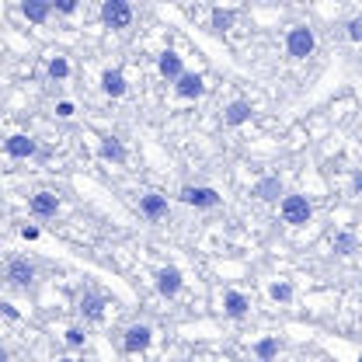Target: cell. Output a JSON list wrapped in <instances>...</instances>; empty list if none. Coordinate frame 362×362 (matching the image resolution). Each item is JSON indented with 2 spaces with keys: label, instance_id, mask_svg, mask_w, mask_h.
I'll use <instances>...</instances> for the list:
<instances>
[{
  "label": "cell",
  "instance_id": "obj_1",
  "mask_svg": "<svg viewBox=\"0 0 362 362\" xmlns=\"http://www.w3.org/2000/svg\"><path fill=\"white\" fill-rule=\"evenodd\" d=\"M313 49H317L313 28L293 25V28L286 32V53H289V60H306V56H313Z\"/></svg>",
  "mask_w": 362,
  "mask_h": 362
},
{
  "label": "cell",
  "instance_id": "obj_2",
  "mask_svg": "<svg viewBox=\"0 0 362 362\" xmlns=\"http://www.w3.org/2000/svg\"><path fill=\"white\" fill-rule=\"evenodd\" d=\"M279 216H282V223H289V227H306L310 216H313V206H310L306 195H282Z\"/></svg>",
  "mask_w": 362,
  "mask_h": 362
},
{
  "label": "cell",
  "instance_id": "obj_3",
  "mask_svg": "<svg viewBox=\"0 0 362 362\" xmlns=\"http://www.w3.org/2000/svg\"><path fill=\"white\" fill-rule=\"evenodd\" d=\"M35 275H39V268H35V261H28L25 254H15V258L4 261V279H8L11 286H18V289H28V286L35 282Z\"/></svg>",
  "mask_w": 362,
  "mask_h": 362
},
{
  "label": "cell",
  "instance_id": "obj_4",
  "mask_svg": "<svg viewBox=\"0 0 362 362\" xmlns=\"http://www.w3.org/2000/svg\"><path fill=\"white\" fill-rule=\"evenodd\" d=\"M178 199L185 206H195V209H216L223 202V195L216 188H209V185H181L178 188Z\"/></svg>",
  "mask_w": 362,
  "mask_h": 362
},
{
  "label": "cell",
  "instance_id": "obj_5",
  "mask_svg": "<svg viewBox=\"0 0 362 362\" xmlns=\"http://www.w3.org/2000/svg\"><path fill=\"white\" fill-rule=\"evenodd\" d=\"M154 345V327L150 324H129L122 331V352L126 355H140Z\"/></svg>",
  "mask_w": 362,
  "mask_h": 362
},
{
  "label": "cell",
  "instance_id": "obj_6",
  "mask_svg": "<svg viewBox=\"0 0 362 362\" xmlns=\"http://www.w3.org/2000/svg\"><path fill=\"white\" fill-rule=\"evenodd\" d=\"M101 22L115 32H126L133 25V8L126 4V0H105L101 4Z\"/></svg>",
  "mask_w": 362,
  "mask_h": 362
},
{
  "label": "cell",
  "instance_id": "obj_7",
  "mask_svg": "<svg viewBox=\"0 0 362 362\" xmlns=\"http://www.w3.org/2000/svg\"><path fill=\"white\" fill-rule=\"evenodd\" d=\"M154 286H157V293H161L164 299H174V296L181 293V286H185V275H181V268L167 265V268H157V272H154Z\"/></svg>",
  "mask_w": 362,
  "mask_h": 362
},
{
  "label": "cell",
  "instance_id": "obj_8",
  "mask_svg": "<svg viewBox=\"0 0 362 362\" xmlns=\"http://www.w3.org/2000/svg\"><path fill=\"white\" fill-rule=\"evenodd\" d=\"M4 154L15 157V161H28V157L39 154V143H35V136H28V133H11V136L4 140Z\"/></svg>",
  "mask_w": 362,
  "mask_h": 362
},
{
  "label": "cell",
  "instance_id": "obj_9",
  "mask_svg": "<svg viewBox=\"0 0 362 362\" xmlns=\"http://www.w3.org/2000/svg\"><path fill=\"white\" fill-rule=\"evenodd\" d=\"M28 213H32L35 220H53V216L60 213V195H56V192H35L32 202H28Z\"/></svg>",
  "mask_w": 362,
  "mask_h": 362
},
{
  "label": "cell",
  "instance_id": "obj_10",
  "mask_svg": "<svg viewBox=\"0 0 362 362\" xmlns=\"http://www.w3.org/2000/svg\"><path fill=\"white\" fill-rule=\"evenodd\" d=\"M167 195H161V192H147V195H140V213H143V220H150V223H161L164 216H167Z\"/></svg>",
  "mask_w": 362,
  "mask_h": 362
},
{
  "label": "cell",
  "instance_id": "obj_11",
  "mask_svg": "<svg viewBox=\"0 0 362 362\" xmlns=\"http://www.w3.org/2000/svg\"><path fill=\"white\" fill-rule=\"evenodd\" d=\"M157 70H161V77H164L167 84H174V81L185 74V60H181L174 49H164V53L157 56Z\"/></svg>",
  "mask_w": 362,
  "mask_h": 362
},
{
  "label": "cell",
  "instance_id": "obj_12",
  "mask_svg": "<svg viewBox=\"0 0 362 362\" xmlns=\"http://www.w3.org/2000/svg\"><path fill=\"white\" fill-rule=\"evenodd\" d=\"M174 94H178V98H202V94H206V77L185 70V74L174 81Z\"/></svg>",
  "mask_w": 362,
  "mask_h": 362
},
{
  "label": "cell",
  "instance_id": "obj_13",
  "mask_svg": "<svg viewBox=\"0 0 362 362\" xmlns=\"http://www.w3.org/2000/svg\"><path fill=\"white\" fill-rule=\"evenodd\" d=\"M244 122H251V101L237 98V101H230V105L223 108V126H227V129H237V126H244Z\"/></svg>",
  "mask_w": 362,
  "mask_h": 362
},
{
  "label": "cell",
  "instance_id": "obj_14",
  "mask_svg": "<svg viewBox=\"0 0 362 362\" xmlns=\"http://www.w3.org/2000/svg\"><path fill=\"white\" fill-rule=\"evenodd\" d=\"M101 91H105L108 98H122V94L129 91V84H126V74H122L119 67H108V70L101 74Z\"/></svg>",
  "mask_w": 362,
  "mask_h": 362
},
{
  "label": "cell",
  "instance_id": "obj_15",
  "mask_svg": "<svg viewBox=\"0 0 362 362\" xmlns=\"http://www.w3.org/2000/svg\"><path fill=\"white\" fill-rule=\"evenodd\" d=\"M22 15L32 25H46L49 15H53V4H49V0H22Z\"/></svg>",
  "mask_w": 362,
  "mask_h": 362
},
{
  "label": "cell",
  "instance_id": "obj_16",
  "mask_svg": "<svg viewBox=\"0 0 362 362\" xmlns=\"http://www.w3.org/2000/svg\"><path fill=\"white\" fill-rule=\"evenodd\" d=\"M223 310H227V317H233V320H240V317H247V310H251V299H247L244 293H237V289H230V293L223 296Z\"/></svg>",
  "mask_w": 362,
  "mask_h": 362
},
{
  "label": "cell",
  "instance_id": "obj_17",
  "mask_svg": "<svg viewBox=\"0 0 362 362\" xmlns=\"http://www.w3.org/2000/svg\"><path fill=\"white\" fill-rule=\"evenodd\" d=\"M254 195H258L261 202H279V195H282V181H279V174H268V178L254 181Z\"/></svg>",
  "mask_w": 362,
  "mask_h": 362
},
{
  "label": "cell",
  "instance_id": "obj_18",
  "mask_svg": "<svg viewBox=\"0 0 362 362\" xmlns=\"http://www.w3.org/2000/svg\"><path fill=\"white\" fill-rule=\"evenodd\" d=\"M279 348H282V341H279L275 334L258 338V341H254V362H275V359H279Z\"/></svg>",
  "mask_w": 362,
  "mask_h": 362
},
{
  "label": "cell",
  "instance_id": "obj_19",
  "mask_svg": "<svg viewBox=\"0 0 362 362\" xmlns=\"http://www.w3.org/2000/svg\"><path fill=\"white\" fill-rule=\"evenodd\" d=\"M98 154H101L105 161H112V164H126V157H129L119 136H105V140H101V147H98Z\"/></svg>",
  "mask_w": 362,
  "mask_h": 362
},
{
  "label": "cell",
  "instance_id": "obj_20",
  "mask_svg": "<svg viewBox=\"0 0 362 362\" xmlns=\"http://www.w3.org/2000/svg\"><path fill=\"white\" fill-rule=\"evenodd\" d=\"M233 22H237V11H233V8H213V15H209V28L220 32V35L230 32Z\"/></svg>",
  "mask_w": 362,
  "mask_h": 362
},
{
  "label": "cell",
  "instance_id": "obj_21",
  "mask_svg": "<svg viewBox=\"0 0 362 362\" xmlns=\"http://www.w3.org/2000/svg\"><path fill=\"white\" fill-rule=\"evenodd\" d=\"M331 247H334V254H345V258H348V254H355V251H359V240H355V233H352V230H338V233H334V240H331Z\"/></svg>",
  "mask_w": 362,
  "mask_h": 362
},
{
  "label": "cell",
  "instance_id": "obj_22",
  "mask_svg": "<svg viewBox=\"0 0 362 362\" xmlns=\"http://www.w3.org/2000/svg\"><path fill=\"white\" fill-rule=\"evenodd\" d=\"M46 74H49V81H56V84L67 81V77H70V60H67V56H53V60L46 63Z\"/></svg>",
  "mask_w": 362,
  "mask_h": 362
},
{
  "label": "cell",
  "instance_id": "obj_23",
  "mask_svg": "<svg viewBox=\"0 0 362 362\" xmlns=\"http://www.w3.org/2000/svg\"><path fill=\"white\" fill-rule=\"evenodd\" d=\"M81 310H84L88 320H101V313H105V299L94 296V293H88V296L81 299Z\"/></svg>",
  "mask_w": 362,
  "mask_h": 362
},
{
  "label": "cell",
  "instance_id": "obj_24",
  "mask_svg": "<svg viewBox=\"0 0 362 362\" xmlns=\"http://www.w3.org/2000/svg\"><path fill=\"white\" fill-rule=\"evenodd\" d=\"M268 296H272L275 303H293L296 289H293V282H272V286H268Z\"/></svg>",
  "mask_w": 362,
  "mask_h": 362
},
{
  "label": "cell",
  "instance_id": "obj_25",
  "mask_svg": "<svg viewBox=\"0 0 362 362\" xmlns=\"http://www.w3.org/2000/svg\"><path fill=\"white\" fill-rule=\"evenodd\" d=\"M74 115H77V105L74 101H67V98L56 101V119H74Z\"/></svg>",
  "mask_w": 362,
  "mask_h": 362
},
{
  "label": "cell",
  "instance_id": "obj_26",
  "mask_svg": "<svg viewBox=\"0 0 362 362\" xmlns=\"http://www.w3.org/2000/svg\"><path fill=\"white\" fill-rule=\"evenodd\" d=\"M77 8H81L77 0H56V4H53L56 15H77Z\"/></svg>",
  "mask_w": 362,
  "mask_h": 362
},
{
  "label": "cell",
  "instance_id": "obj_27",
  "mask_svg": "<svg viewBox=\"0 0 362 362\" xmlns=\"http://www.w3.org/2000/svg\"><path fill=\"white\" fill-rule=\"evenodd\" d=\"M84 338H88V334H84V327H70V331H67V345H70V348H81V345H84Z\"/></svg>",
  "mask_w": 362,
  "mask_h": 362
},
{
  "label": "cell",
  "instance_id": "obj_28",
  "mask_svg": "<svg viewBox=\"0 0 362 362\" xmlns=\"http://www.w3.org/2000/svg\"><path fill=\"white\" fill-rule=\"evenodd\" d=\"M345 28H348V39L352 42H362V18H352Z\"/></svg>",
  "mask_w": 362,
  "mask_h": 362
},
{
  "label": "cell",
  "instance_id": "obj_29",
  "mask_svg": "<svg viewBox=\"0 0 362 362\" xmlns=\"http://www.w3.org/2000/svg\"><path fill=\"white\" fill-rule=\"evenodd\" d=\"M0 313H4L8 320H22V310H18V306H11V303H0Z\"/></svg>",
  "mask_w": 362,
  "mask_h": 362
},
{
  "label": "cell",
  "instance_id": "obj_30",
  "mask_svg": "<svg viewBox=\"0 0 362 362\" xmlns=\"http://www.w3.org/2000/svg\"><path fill=\"white\" fill-rule=\"evenodd\" d=\"M18 233H22V240H39V227H28V223H25Z\"/></svg>",
  "mask_w": 362,
  "mask_h": 362
},
{
  "label": "cell",
  "instance_id": "obj_31",
  "mask_svg": "<svg viewBox=\"0 0 362 362\" xmlns=\"http://www.w3.org/2000/svg\"><path fill=\"white\" fill-rule=\"evenodd\" d=\"M0 362H11V352L8 348H0Z\"/></svg>",
  "mask_w": 362,
  "mask_h": 362
},
{
  "label": "cell",
  "instance_id": "obj_32",
  "mask_svg": "<svg viewBox=\"0 0 362 362\" xmlns=\"http://www.w3.org/2000/svg\"><path fill=\"white\" fill-rule=\"evenodd\" d=\"M60 362H77V359H70V355H67V359H60Z\"/></svg>",
  "mask_w": 362,
  "mask_h": 362
}]
</instances>
